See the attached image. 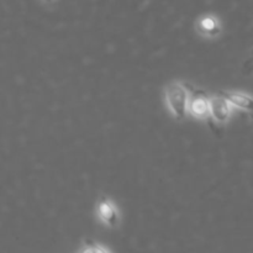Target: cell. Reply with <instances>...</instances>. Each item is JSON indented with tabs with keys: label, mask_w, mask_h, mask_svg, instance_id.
<instances>
[{
	"label": "cell",
	"mask_w": 253,
	"mask_h": 253,
	"mask_svg": "<svg viewBox=\"0 0 253 253\" xmlns=\"http://www.w3.org/2000/svg\"><path fill=\"white\" fill-rule=\"evenodd\" d=\"M190 91L182 82H170L165 88V101L173 118L182 121L187 118Z\"/></svg>",
	"instance_id": "obj_1"
},
{
	"label": "cell",
	"mask_w": 253,
	"mask_h": 253,
	"mask_svg": "<svg viewBox=\"0 0 253 253\" xmlns=\"http://www.w3.org/2000/svg\"><path fill=\"white\" fill-rule=\"evenodd\" d=\"M210 119L214 121L216 125H226L230 121L232 115V109L234 106L231 105L226 96L224 94L221 95H212L210 96Z\"/></svg>",
	"instance_id": "obj_2"
},
{
	"label": "cell",
	"mask_w": 253,
	"mask_h": 253,
	"mask_svg": "<svg viewBox=\"0 0 253 253\" xmlns=\"http://www.w3.org/2000/svg\"><path fill=\"white\" fill-rule=\"evenodd\" d=\"M210 96L199 89H193L190 91L188 114L198 120H207L210 118Z\"/></svg>",
	"instance_id": "obj_3"
},
{
	"label": "cell",
	"mask_w": 253,
	"mask_h": 253,
	"mask_svg": "<svg viewBox=\"0 0 253 253\" xmlns=\"http://www.w3.org/2000/svg\"><path fill=\"white\" fill-rule=\"evenodd\" d=\"M98 216L101 222H104L108 226L114 227L118 225L119 220H120V215H119L118 208L115 207L111 200L109 199H101L98 205Z\"/></svg>",
	"instance_id": "obj_4"
},
{
	"label": "cell",
	"mask_w": 253,
	"mask_h": 253,
	"mask_svg": "<svg viewBox=\"0 0 253 253\" xmlns=\"http://www.w3.org/2000/svg\"><path fill=\"white\" fill-rule=\"evenodd\" d=\"M197 30L202 36L212 39V37L219 36L221 32V24L219 19L212 15H205L200 17L197 21Z\"/></svg>",
	"instance_id": "obj_5"
},
{
	"label": "cell",
	"mask_w": 253,
	"mask_h": 253,
	"mask_svg": "<svg viewBox=\"0 0 253 253\" xmlns=\"http://www.w3.org/2000/svg\"><path fill=\"white\" fill-rule=\"evenodd\" d=\"M227 98V100L231 103L234 108L240 109L242 111H246L250 115L253 116V96L250 94L241 93V91H222Z\"/></svg>",
	"instance_id": "obj_6"
},
{
	"label": "cell",
	"mask_w": 253,
	"mask_h": 253,
	"mask_svg": "<svg viewBox=\"0 0 253 253\" xmlns=\"http://www.w3.org/2000/svg\"><path fill=\"white\" fill-rule=\"evenodd\" d=\"M84 249H82V252H108V250L101 247L100 245H98L96 242H93L91 240H85V244H84Z\"/></svg>",
	"instance_id": "obj_7"
},
{
	"label": "cell",
	"mask_w": 253,
	"mask_h": 253,
	"mask_svg": "<svg viewBox=\"0 0 253 253\" xmlns=\"http://www.w3.org/2000/svg\"><path fill=\"white\" fill-rule=\"evenodd\" d=\"M43 1H47V2H51L52 0H43Z\"/></svg>",
	"instance_id": "obj_8"
}]
</instances>
